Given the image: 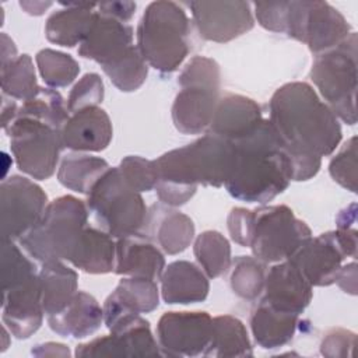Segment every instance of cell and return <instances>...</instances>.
I'll list each match as a JSON object with an SVG mask.
<instances>
[{"label":"cell","instance_id":"obj_43","mask_svg":"<svg viewBox=\"0 0 358 358\" xmlns=\"http://www.w3.org/2000/svg\"><path fill=\"white\" fill-rule=\"evenodd\" d=\"M357 336L354 331L333 327L326 331L320 343V354L327 358H347L352 357Z\"/></svg>","mask_w":358,"mask_h":358},{"label":"cell","instance_id":"obj_46","mask_svg":"<svg viewBox=\"0 0 358 358\" xmlns=\"http://www.w3.org/2000/svg\"><path fill=\"white\" fill-rule=\"evenodd\" d=\"M136 3L134 1H126V0H119V1H102L98 3L96 11L99 14L116 18L122 22H127L133 18L136 13Z\"/></svg>","mask_w":358,"mask_h":358},{"label":"cell","instance_id":"obj_44","mask_svg":"<svg viewBox=\"0 0 358 358\" xmlns=\"http://www.w3.org/2000/svg\"><path fill=\"white\" fill-rule=\"evenodd\" d=\"M253 210H248L245 207H234L227 220L231 239L243 248H249L253 234Z\"/></svg>","mask_w":358,"mask_h":358},{"label":"cell","instance_id":"obj_7","mask_svg":"<svg viewBox=\"0 0 358 358\" xmlns=\"http://www.w3.org/2000/svg\"><path fill=\"white\" fill-rule=\"evenodd\" d=\"M357 34L351 32L336 48L316 55L309 73L323 102L338 120L350 126L357 123Z\"/></svg>","mask_w":358,"mask_h":358},{"label":"cell","instance_id":"obj_12","mask_svg":"<svg viewBox=\"0 0 358 358\" xmlns=\"http://www.w3.org/2000/svg\"><path fill=\"white\" fill-rule=\"evenodd\" d=\"M357 229L337 228L309 238L288 260L312 287H329L347 257H357Z\"/></svg>","mask_w":358,"mask_h":358},{"label":"cell","instance_id":"obj_30","mask_svg":"<svg viewBox=\"0 0 358 358\" xmlns=\"http://www.w3.org/2000/svg\"><path fill=\"white\" fill-rule=\"evenodd\" d=\"M109 168L103 158L80 152L69 154L59 165L57 180L69 190L88 194Z\"/></svg>","mask_w":358,"mask_h":358},{"label":"cell","instance_id":"obj_48","mask_svg":"<svg viewBox=\"0 0 358 358\" xmlns=\"http://www.w3.org/2000/svg\"><path fill=\"white\" fill-rule=\"evenodd\" d=\"M32 355L36 357H69L70 351L60 343H43L32 348Z\"/></svg>","mask_w":358,"mask_h":358},{"label":"cell","instance_id":"obj_45","mask_svg":"<svg viewBox=\"0 0 358 358\" xmlns=\"http://www.w3.org/2000/svg\"><path fill=\"white\" fill-rule=\"evenodd\" d=\"M255 17L257 22L267 31L284 34L287 1H268V3H253Z\"/></svg>","mask_w":358,"mask_h":358},{"label":"cell","instance_id":"obj_20","mask_svg":"<svg viewBox=\"0 0 358 358\" xmlns=\"http://www.w3.org/2000/svg\"><path fill=\"white\" fill-rule=\"evenodd\" d=\"M133 36L131 25L96 11L88 35L78 46V55L103 66L133 46Z\"/></svg>","mask_w":358,"mask_h":358},{"label":"cell","instance_id":"obj_11","mask_svg":"<svg viewBox=\"0 0 358 358\" xmlns=\"http://www.w3.org/2000/svg\"><path fill=\"white\" fill-rule=\"evenodd\" d=\"M351 32L344 15L327 1H287L284 34L308 45L315 56L336 48Z\"/></svg>","mask_w":358,"mask_h":358},{"label":"cell","instance_id":"obj_10","mask_svg":"<svg viewBox=\"0 0 358 358\" xmlns=\"http://www.w3.org/2000/svg\"><path fill=\"white\" fill-rule=\"evenodd\" d=\"M4 131L21 172L38 180H46L55 173L64 148L60 130L41 120L18 116Z\"/></svg>","mask_w":358,"mask_h":358},{"label":"cell","instance_id":"obj_35","mask_svg":"<svg viewBox=\"0 0 358 358\" xmlns=\"http://www.w3.org/2000/svg\"><path fill=\"white\" fill-rule=\"evenodd\" d=\"M231 266L229 284L234 294L246 301L257 299L264 289L266 263L255 256H238Z\"/></svg>","mask_w":358,"mask_h":358},{"label":"cell","instance_id":"obj_8","mask_svg":"<svg viewBox=\"0 0 358 358\" xmlns=\"http://www.w3.org/2000/svg\"><path fill=\"white\" fill-rule=\"evenodd\" d=\"M85 204L99 228L115 239L145 234L150 208L141 194L127 186L117 166L101 176Z\"/></svg>","mask_w":358,"mask_h":358},{"label":"cell","instance_id":"obj_14","mask_svg":"<svg viewBox=\"0 0 358 358\" xmlns=\"http://www.w3.org/2000/svg\"><path fill=\"white\" fill-rule=\"evenodd\" d=\"M213 329L207 312H165L157 324V338L164 357L204 355Z\"/></svg>","mask_w":358,"mask_h":358},{"label":"cell","instance_id":"obj_26","mask_svg":"<svg viewBox=\"0 0 358 358\" xmlns=\"http://www.w3.org/2000/svg\"><path fill=\"white\" fill-rule=\"evenodd\" d=\"M299 315L284 312L266 302L252 310L250 330L256 344L264 350L281 348L288 344L296 331Z\"/></svg>","mask_w":358,"mask_h":358},{"label":"cell","instance_id":"obj_6","mask_svg":"<svg viewBox=\"0 0 358 358\" xmlns=\"http://www.w3.org/2000/svg\"><path fill=\"white\" fill-rule=\"evenodd\" d=\"M178 84L180 87L172 105V122L182 134L207 131L221 90L220 64L206 56H193L182 69Z\"/></svg>","mask_w":358,"mask_h":358},{"label":"cell","instance_id":"obj_9","mask_svg":"<svg viewBox=\"0 0 358 358\" xmlns=\"http://www.w3.org/2000/svg\"><path fill=\"white\" fill-rule=\"evenodd\" d=\"M250 249L256 259L268 264L288 260L309 238L312 231L285 204L260 206L253 210Z\"/></svg>","mask_w":358,"mask_h":358},{"label":"cell","instance_id":"obj_33","mask_svg":"<svg viewBox=\"0 0 358 358\" xmlns=\"http://www.w3.org/2000/svg\"><path fill=\"white\" fill-rule=\"evenodd\" d=\"M101 67L110 83L122 92H133L138 90L148 76V64L141 56L137 45L130 46L122 56Z\"/></svg>","mask_w":358,"mask_h":358},{"label":"cell","instance_id":"obj_1","mask_svg":"<svg viewBox=\"0 0 358 358\" xmlns=\"http://www.w3.org/2000/svg\"><path fill=\"white\" fill-rule=\"evenodd\" d=\"M268 122L289 158L295 182L316 176L322 158L333 154L343 137L336 115L303 81L287 83L274 91Z\"/></svg>","mask_w":358,"mask_h":358},{"label":"cell","instance_id":"obj_37","mask_svg":"<svg viewBox=\"0 0 358 358\" xmlns=\"http://www.w3.org/2000/svg\"><path fill=\"white\" fill-rule=\"evenodd\" d=\"M110 333L117 337L123 357H164L151 333L150 322L141 315Z\"/></svg>","mask_w":358,"mask_h":358},{"label":"cell","instance_id":"obj_24","mask_svg":"<svg viewBox=\"0 0 358 358\" xmlns=\"http://www.w3.org/2000/svg\"><path fill=\"white\" fill-rule=\"evenodd\" d=\"M52 331L63 337L85 338L103 323V312L98 301L88 292L78 291L59 313L46 316Z\"/></svg>","mask_w":358,"mask_h":358},{"label":"cell","instance_id":"obj_23","mask_svg":"<svg viewBox=\"0 0 358 358\" xmlns=\"http://www.w3.org/2000/svg\"><path fill=\"white\" fill-rule=\"evenodd\" d=\"M144 236L154 241L164 253L178 255L193 242L194 224L190 217L178 210L152 206Z\"/></svg>","mask_w":358,"mask_h":358},{"label":"cell","instance_id":"obj_36","mask_svg":"<svg viewBox=\"0 0 358 358\" xmlns=\"http://www.w3.org/2000/svg\"><path fill=\"white\" fill-rule=\"evenodd\" d=\"M112 294L131 312L141 315L155 310L159 305L157 281L141 277H123Z\"/></svg>","mask_w":358,"mask_h":358},{"label":"cell","instance_id":"obj_16","mask_svg":"<svg viewBox=\"0 0 358 358\" xmlns=\"http://www.w3.org/2000/svg\"><path fill=\"white\" fill-rule=\"evenodd\" d=\"M1 292V319L4 326L10 334L20 340L29 338L42 326L45 316L39 274Z\"/></svg>","mask_w":358,"mask_h":358},{"label":"cell","instance_id":"obj_31","mask_svg":"<svg viewBox=\"0 0 358 358\" xmlns=\"http://www.w3.org/2000/svg\"><path fill=\"white\" fill-rule=\"evenodd\" d=\"M0 81L4 96L22 102L35 98L42 88L36 81L34 62L29 55H18L0 64Z\"/></svg>","mask_w":358,"mask_h":358},{"label":"cell","instance_id":"obj_13","mask_svg":"<svg viewBox=\"0 0 358 358\" xmlns=\"http://www.w3.org/2000/svg\"><path fill=\"white\" fill-rule=\"evenodd\" d=\"M48 196L31 179L13 175L0 185V224L1 239L18 241L42 217Z\"/></svg>","mask_w":358,"mask_h":358},{"label":"cell","instance_id":"obj_47","mask_svg":"<svg viewBox=\"0 0 358 358\" xmlns=\"http://www.w3.org/2000/svg\"><path fill=\"white\" fill-rule=\"evenodd\" d=\"M334 282L345 294L357 295V263H355V259L351 263L341 266Z\"/></svg>","mask_w":358,"mask_h":358},{"label":"cell","instance_id":"obj_4","mask_svg":"<svg viewBox=\"0 0 358 358\" xmlns=\"http://www.w3.org/2000/svg\"><path fill=\"white\" fill-rule=\"evenodd\" d=\"M190 20L173 1L150 3L137 27V48L159 73L176 71L190 52Z\"/></svg>","mask_w":358,"mask_h":358},{"label":"cell","instance_id":"obj_25","mask_svg":"<svg viewBox=\"0 0 358 358\" xmlns=\"http://www.w3.org/2000/svg\"><path fill=\"white\" fill-rule=\"evenodd\" d=\"M64 8L52 13L45 24L46 39L55 45L74 48L88 35L96 13V3H62Z\"/></svg>","mask_w":358,"mask_h":358},{"label":"cell","instance_id":"obj_29","mask_svg":"<svg viewBox=\"0 0 358 358\" xmlns=\"http://www.w3.org/2000/svg\"><path fill=\"white\" fill-rule=\"evenodd\" d=\"M252 343L242 320L231 315L213 317L211 338L204 357H252Z\"/></svg>","mask_w":358,"mask_h":358},{"label":"cell","instance_id":"obj_21","mask_svg":"<svg viewBox=\"0 0 358 358\" xmlns=\"http://www.w3.org/2000/svg\"><path fill=\"white\" fill-rule=\"evenodd\" d=\"M165 257L161 249L144 235L116 239L115 271L119 275L161 280Z\"/></svg>","mask_w":358,"mask_h":358},{"label":"cell","instance_id":"obj_27","mask_svg":"<svg viewBox=\"0 0 358 358\" xmlns=\"http://www.w3.org/2000/svg\"><path fill=\"white\" fill-rule=\"evenodd\" d=\"M63 262L52 260L42 263L38 273L42 306L46 316L63 310L78 292V275L76 270Z\"/></svg>","mask_w":358,"mask_h":358},{"label":"cell","instance_id":"obj_28","mask_svg":"<svg viewBox=\"0 0 358 358\" xmlns=\"http://www.w3.org/2000/svg\"><path fill=\"white\" fill-rule=\"evenodd\" d=\"M70 263L88 274H108L115 271V238L101 228L87 225Z\"/></svg>","mask_w":358,"mask_h":358},{"label":"cell","instance_id":"obj_19","mask_svg":"<svg viewBox=\"0 0 358 358\" xmlns=\"http://www.w3.org/2000/svg\"><path fill=\"white\" fill-rule=\"evenodd\" d=\"M263 119L262 108L256 101L228 92L220 96L207 133L235 143L253 133Z\"/></svg>","mask_w":358,"mask_h":358},{"label":"cell","instance_id":"obj_22","mask_svg":"<svg viewBox=\"0 0 358 358\" xmlns=\"http://www.w3.org/2000/svg\"><path fill=\"white\" fill-rule=\"evenodd\" d=\"M210 291L206 273L194 263L176 260L165 266L161 275V296L169 305L203 302Z\"/></svg>","mask_w":358,"mask_h":358},{"label":"cell","instance_id":"obj_34","mask_svg":"<svg viewBox=\"0 0 358 358\" xmlns=\"http://www.w3.org/2000/svg\"><path fill=\"white\" fill-rule=\"evenodd\" d=\"M18 116L32 117L62 130L70 117V112L67 109V101L63 99L60 92L49 87H42L35 98L25 101L18 106L15 117Z\"/></svg>","mask_w":358,"mask_h":358},{"label":"cell","instance_id":"obj_40","mask_svg":"<svg viewBox=\"0 0 358 358\" xmlns=\"http://www.w3.org/2000/svg\"><path fill=\"white\" fill-rule=\"evenodd\" d=\"M117 168L123 180L134 192L143 193L155 189L158 173L154 159H145L138 155H127L120 161Z\"/></svg>","mask_w":358,"mask_h":358},{"label":"cell","instance_id":"obj_32","mask_svg":"<svg viewBox=\"0 0 358 358\" xmlns=\"http://www.w3.org/2000/svg\"><path fill=\"white\" fill-rule=\"evenodd\" d=\"M194 257L208 278H217L228 271L232 263L229 241L218 231L208 229L196 236Z\"/></svg>","mask_w":358,"mask_h":358},{"label":"cell","instance_id":"obj_42","mask_svg":"<svg viewBox=\"0 0 358 358\" xmlns=\"http://www.w3.org/2000/svg\"><path fill=\"white\" fill-rule=\"evenodd\" d=\"M103 81L96 73L84 74L71 88L67 98V109L71 113L98 106L103 101Z\"/></svg>","mask_w":358,"mask_h":358},{"label":"cell","instance_id":"obj_41","mask_svg":"<svg viewBox=\"0 0 358 358\" xmlns=\"http://www.w3.org/2000/svg\"><path fill=\"white\" fill-rule=\"evenodd\" d=\"M329 173L341 187L357 193V136L348 138L329 162Z\"/></svg>","mask_w":358,"mask_h":358},{"label":"cell","instance_id":"obj_15","mask_svg":"<svg viewBox=\"0 0 358 358\" xmlns=\"http://www.w3.org/2000/svg\"><path fill=\"white\" fill-rule=\"evenodd\" d=\"M193 22L206 41L229 42L255 27L252 4L248 1H190Z\"/></svg>","mask_w":358,"mask_h":358},{"label":"cell","instance_id":"obj_50","mask_svg":"<svg viewBox=\"0 0 358 358\" xmlns=\"http://www.w3.org/2000/svg\"><path fill=\"white\" fill-rule=\"evenodd\" d=\"M20 6L31 15H42L52 6V1H20Z\"/></svg>","mask_w":358,"mask_h":358},{"label":"cell","instance_id":"obj_17","mask_svg":"<svg viewBox=\"0 0 358 358\" xmlns=\"http://www.w3.org/2000/svg\"><path fill=\"white\" fill-rule=\"evenodd\" d=\"M313 296V287L289 260L278 262L266 273L262 302L270 306L301 315Z\"/></svg>","mask_w":358,"mask_h":358},{"label":"cell","instance_id":"obj_49","mask_svg":"<svg viewBox=\"0 0 358 358\" xmlns=\"http://www.w3.org/2000/svg\"><path fill=\"white\" fill-rule=\"evenodd\" d=\"M17 48L11 38H8L6 34H1V64L10 62L11 59L17 57Z\"/></svg>","mask_w":358,"mask_h":358},{"label":"cell","instance_id":"obj_5","mask_svg":"<svg viewBox=\"0 0 358 358\" xmlns=\"http://www.w3.org/2000/svg\"><path fill=\"white\" fill-rule=\"evenodd\" d=\"M87 204L70 194L60 196L45 208L41 220L18 239L29 257L42 263L73 257L88 221Z\"/></svg>","mask_w":358,"mask_h":358},{"label":"cell","instance_id":"obj_38","mask_svg":"<svg viewBox=\"0 0 358 358\" xmlns=\"http://www.w3.org/2000/svg\"><path fill=\"white\" fill-rule=\"evenodd\" d=\"M35 62L43 83L53 90L70 85L80 73V64L74 57L55 49L39 50Z\"/></svg>","mask_w":358,"mask_h":358},{"label":"cell","instance_id":"obj_18","mask_svg":"<svg viewBox=\"0 0 358 358\" xmlns=\"http://www.w3.org/2000/svg\"><path fill=\"white\" fill-rule=\"evenodd\" d=\"M113 127L109 115L99 106L70 115L60 130L64 148L77 152H99L112 141Z\"/></svg>","mask_w":358,"mask_h":358},{"label":"cell","instance_id":"obj_3","mask_svg":"<svg viewBox=\"0 0 358 358\" xmlns=\"http://www.w3.org/2000/svg\"><path fill=\"white\" fill-rule=\"evenodd\" d=\"M232 144L235 164L224 186L234 199L266 204L289 186L292 166L268 119Z\"/></svg>","mask_w":358,"mask_h":358},{"label":"cell","instance_id":"obj_2","mask_svg":"<svg viewBox=\"0 0 358 358\" xmlns=\"http://www.w3.org/2000/svg\"><path fill=\"white\" fill-rule=\"evenodd\" d=\"M154 161L158 173L154 190L159 201L168 207H178L194 196L199 185H225L235 164V147L222 137L206 133Z\"/></svg>","mask_w":358,"mask_h":358},{"label":"cell","instance_id":"obj_39","mask_svg":"<svg viewBox=\"0 0 358 358\" xmlns=\"http://www.w3.org/2000/svg\"><path fill=\"white\" fill-rule=\"evenodd\" d=\"M36 274V266L15 242L1 239V291L14 288Z\"/></svg>","mask_w":358,"mask_h":358}]
</instances>
